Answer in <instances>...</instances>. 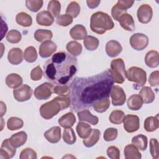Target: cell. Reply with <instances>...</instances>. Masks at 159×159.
<instances>
[{"label":"cell","instance_id":"cell-52","mask_svg":"<svg viewBox=\"0 0 159 159\" xmlns=\"http://www.w3.org/2000/svg\"><path fill=\"white\" fill-rule=\"evenodd\" d=\"M106 153L108 157L111 159H119L120 158V150L116 146L109 147Z\"/></svg>","mask_w":159,"mask_h":159},{"label":"cell","instance_id":"cell-13","mask_svg":"<svg viewBox=\"0 0 159 159\" xmlns=\"http://www.w3.org/2000/svg\"><path fill=\"white\" fill-rule=\"evenodd\" d=\"M139 21L142 24H147L150 22L153 16L152 7L148 4H143L139 6L137 12Z\"/></svg>","mask_w":159,"mask_h":159},{"label":"cell","instance_id":"cell-31","mask_svg":"<svg viewBox=\"0 0 159 159\" xmlns=\"http://www.w3.org/2000/svg\"><path fill=\"white\" fill-rule=\"evenodd\" d=\"M139 95L141 96L143 102L145 104L152 102L155 98L154 92L149 86H143L139 92Z\"/></svg>","mask_w":159,"mask_h":159},{"label":"cell","instance_id":"cell-15","mask_svg":"<svg viewBox=\"0 0 159 159\" xmlns=\"http://www.w3.org/2000/svg\"><path fill=\"white\" fill-rule=\"evenodd\" d=\"M57 46L53 41H45L39 47V55L42 58H48L57 50Z\"/></svg>","mask_w":159,"mask_h":159},{"label":"cell","instance_id":"cell-46","mask_svg":"<svg viewBox=\"0 0 159 159\" xmlns=\"http://www.w3.org/2000/svg\"><path fill=\"white\" fill-rule=\"evenodd\" d=\"M43 1L42 0H27L25 1V6L28 9L33 12H36L41 9L43 6Z\"/></svg>","mask_w":159,"mask_h":159},{"label":"cell","instance_id":"cell-17","mask_svg":"<svg viewBox=\"0 0 159 159\" xmlns=\"http://www.w3.org/2000/svg\"><path fill=\"white\" fill-rule=\"evenodd\" d=\"M44 137L47 141L52 143H58L61 139V129L58 126H54L44 133Z\"/></svg>","mask_w":159,"mask_h":159},{"label":"cell","instance_id":"cell-50","mask_svg":"<svg viewBox=\"0 0 159 159\" xmlns=\"http://www.w3.org/2000/svg\"><path fill=\"white\" fill-rule=\"evenodd\" d=\"M150 152L153 158L157 159L159 157L158 142L156 139H151L150 140Z\"/></svg>","mask_w":159,"mask_h":159},{"label":"cell","instance_id":"cell-53","mask_svg":"<svg viewBox=\"0 0 159 159\" xmlns=\"http://www.w3.org/2000/svg\"><path fill=\"white\" fill-rule=\"evenodd\" d=\"M43 75V71L40 66L34 68L30 72V78L33 81H39L41 80Z\"/></svg>","mask_w":159,"mask_h":159},{"label":"cell","instance_id":"cell-16","mask_svg":"<svg viewBox=\"0 0 159 159\" xmlns=\"http://www.w3.org/2000/svg\"><path fill=\"white\" fill-rule=\"evenodd\" d=\"M106 52L109 57H116L122 50V47L120 43L114 40H109L106 44Z\"/></svg>","mask_w":159,"mask_h":159},{"label":"cell","instance_id":"cell-4","mask_svg":"<svg viewBox=\"0 0 159 159\" xmlns=\"http://www.w3.org/2000/svg\"><path fill=\"white\" fill-rule=\"evenodd\" d=\"M114 24L107 13L98 11L93 13L90 19V28L92 32L102 35L114 28Z\"/></svg>","mask_w":159,"mask_h":159},{"label":"cell","instance_id":"cell-2","mask_svg":"<svg viewBox=\"0 0 159 159\" xmlns=\"http://www.w3.org/2000/svg\"><path fill=\"white\" fill-rule=\"evenodd\" d=\"M77 70L76 58L66 52L55 53L43 65L44 77L56 85L66 84Z\"/></svg>","mask_w":159,"mask_h":159},{"label":"cell","instance_id":"cell-5","mask_svg":"<svg viewBox=\"0 0 159 159\" xmlns=\"http://www.w3.org/2000/svg\"><path fill=\"white\" fill-rule=\"evenodd\" d=\"M125 78L129 81L134 82V88L138 89L143 86L147 81L146 71L141 68L137 66H132L129 68L125 73Z\"/></svg>","mask_w":159,"mask_h":159},{"label":"cell","instance_id":"cell-35","mask_svg":"<svg viewBox=\"0 0 159 159\" xmlns=\"http://www.w3.org/2000/svg\"><path fill=\"white\" fill-rule=\"evenodd\" d=\"M35 39L39 42H43L47 40H50L53 37L52 32L47 29H37L34 33Z\"/></svg>","mask_w":159,"mask_h":159},{"label":"cell","instance_id":"cell-51","mask_svg":"<svg viewBox=\"0 0 159 159\" xmlns=\"http://www.w3.org/2000/svg\"><path fill=\"white\" fill-rule=\"evenodd\" d=\"M54 93L59 96H69L70 88L67 84L56 85L54 87Z\"/></svg>","mask_w":159,"mask_h":159},{"label":"cell","instance_id":"cell-41","mask_svg":"<svg viewBox=\"0 0 159 159\" xmlns=\"http://www.w3.org/2000/svg\"><path fill=\"white\" fill-rule=\"evenodd\" d=\"M62 137L63 141L69 145H72L76 141V137L75 132L73 129H71V127L65 128Z\"/></svg>","mask_w":159,"mask_h":159},{"label":"cell","instance_id":"cell-28","mask_svg":"<svg viewBox=\"0 0 159 159\" xmlns=\"http://www.w3.org/2000/svg\"><path fill=\"white\" fill-rule=\"evenodd\" d=\"M22 78L17 73L9 74L6 78V84L10 88H17L22 85Z\"/></svg>","mask_w":159,"mask_h":159},{"label":"cell","instance_id":"cell-7","mask_svg":"<svg viewBox=\"0 0 159 159\" xmlns=\"http://www.w3.org/2000/svg\"><path fill=\"white\" fill-rule=\"evenodd\" d=\"M134 3V1L119 0L111 9V15L114 20L119 21L120 17L127 13V9L130 8Z\"/></svg>","mask_w":159,"mask_h":159},{"label":"cell","instance_id":"cell-34","mask_svg":"<svg viewBox=\"0 0 159 159\" xmlns=\"http://www.w3.org/2000/svg\"><path fill=\"white\" fill-rule=\"evenodd\" d=\"M16 22L23 27H30L32 24V17L26 12H21L18 13L16 17Z\"/></svg>","mask_w":159,"mask_h":159},{"label":"cell","instance_id":"cell-12","mask_svg":"<svg viewBox=\"0 0 159 159\" xmlns=\"http://www.w3.org/2000/svg\"><path fill=\"white\" fill-rule=\"evenodd\" d=\"M124 130L129 133H133L139 130L140 127V119L139 116L133 114L125 116L123 120Z\"/></svg>","mask_w":159,"mask_h":159},{"label":"cell","instance_id":"cell-22","mask_svg":"<svg viewBox=\"0 0 159 159\" xmlns=\"http://www.w3.org/2000/svg\"><path fill=\"white\" fill-rule=\"evenodd\" d=\"M120 26L125 30L134 31L135 30V22L132 16L127 13L123 14L119 20Z\"/></svg>","mask_w":159,"mask_h":159},{"label":"cell","instance_id":"cell-3","mask_svg":"<svg viewBox=\"0 0 159 159\" xmlns=\"http://www.w3.org/2000/svg\"><path fill=\"white\" fill-rule=\"evenodd\" d=\"M71 101L69 96H58L52 101L43 104L39 109L41 116L45 119H50L60 111L70 107Z\"/></svg>","mask_w":159,"mask_h":159},{"label":"cell","instance_id":"cell-11","mask_svg":"<svg viewBox=\"0 0 159 159\" xmlns=\"http://www.w3.org/2000/svg\"><path fill=\"white\" fill-rule=\"evenodd\" d=\"M13 95L15 99L19 102L27 101L32 97V89L27 84H22L13 90Z\"/></svg>","mask_w":159,"mask_h":159},{"label":"cell","instance_id":"cell-54","mask_svg":"<svg viewBox=\"0 0 159 159\" xmlns=\"http://www.w3.org/2000/svg\"><path fill=\"white\" fill-rule=\"evenodd\" d=\"M148 83L151 86L155 87L159 84V71L158 70L153 71L149 76Z\"/></svg>","mask_w":159,"mask_h":159},{"label":"cell","instance_id":"cell-47","mask_svg":"<svg viewBox=\"0 0 159 159\" xmlns=\"http://www.w3.org/2000/svg\"><path fill=\"white\" fill-rule=\"evenodd\" d=\"M117 134H118V131H117V129L113 128V127H110V128L107 129L104 131V135H103V138H104V140L106 142L112 141V140H114L115 139H116V138L117 137Z\"/></svg>","mask_w":159,"mask_h":159},{"label":"cell","instance_id":"cell-37","mask_svg":"<svg viewBox=\"0 0 159 159\" xmlns=\"http://www.w3.org/2000/svg\"><path fill=\"white\" fill-rule=\"evenodd\" d=\"M66 48L69 53L75 57L80 55L81 53L83 50L82 45L76 41L69 42L66 44Z\"/></svg>","mask_w":159,"mask_h":159},{"label":"cell","instance_id":"cell-45","mask_svg":"<svg viewBox=\"0 0 159 159\" xmlns=\"http://www.w3.org/2000/svg\"><path fill=\"white\" fill-rule=\"evenodd\" d=\"M22 39L21 33L15 29H12L9 31L6 35V39L7 42L11 43H17Z\"/></svg>","mask_w":159,"mask_h":159},{"label":"cell","instance_id":"cell-23","mask_svg":"<svg viewBox=\"0 0 159 159\" xmlns=\"http://www.w3.org/2000/svg\"><path fill=\"white\" fill-rule=\"evenodd\" d=\"M145 63L150 68H156L159 65V55L156 50L148 52L145 57Z\"/></svg>","mask_w":159,"mask_h":159},{"label":"cell","instance_id":"cell-25","mask_svg":"<svg viewBox=\"0 0 159 159\" xmlns=\"http://www.w3.org/2000/svg\"><path fill=\"white\" fill-rule=\"evenodd\" d=\"M9 139L11 144L15 148H18L22 146L26 142L27 135L24 131H20L14 134Z\"/></svg>","mask_w":159,"mask_h":159},{"label":"cell","instance_id":"cell-9","mask_svg":"<svg viewBox=\"0 0 159 159\" xmlns=\"http://www.w3.org/2000/svg\"><path fill=\"white\" fill-rule=\"evenodd\" d=\"M148 40V38L145 34L136 33L130 37V44L134 50L141 51L147 47Z\"/></svg>","mask_w":159,"mask_h":159},{"label":"cell","instance_id":"cell-14","mask_svg":"<svg viewBox=\"0 0 159 159\" xmlns=\"http://www.w3.org/2000/svg\"><path fill=\"white\" fill-rule=\"evenodd\" d=\"M16 152V148H15L11 143L9 139H5L1 147L0 150V158L9 159L12 158Z\"/></svg>","mask_w":159,"mask_h":159},{"label":"cell","instance_id":"cell-38","mask_svg":"<svg viewBox=\"0 0 159 159\" xmlns=\"http://www.w3.org/2000/svg\"><path fill=\"white\" fill-rule=\"evenodd\" d=\"M110 106V100L109 98H106L99 100L98 101L95 102L93 105V107L95 111L99 113H102L107 111V109Z\"/></svg>","mask_w":159,"mask_h":159},{"label":"cell","instance_id":"cell-49","mask_svg":"<svg viewBox=\"0 0 159 159\" xmlns=\"http://www.w3.org/2000/svg\"><path fill=\"white\" fill-rule=\"evenodd\" d=\"M19 158L20 159H36L37 158V155L31 148H25L21 151Z\"/></svg>","mask_w":159,"mask_h":159},{"label":"cell","instance_id":"cell-55","mask_svg":"<svg viewBox=\"0 0 159 159\" xmlns=\"http://www.w3.org/2000/svg\"><path fill=\"white\" fill-rule=\"evenodd\" d=\"M101 1L99 0H88L86 1L87 5L90 9H94L97 7L100 4Z\"/></svg>","mask_w":159,"mask_h":159},{"label":"cell","instance_id":"cell-36","mask_svg":"<svg viewBox=\"0 0 159 159\" xmlns=\"http://www.w3.org/2000/svg\"><path fill=\"white\" fill-rule=\"evenodd\" d=\"M83 44L84 47L89 51H94L96 50L99 46V40L93 36L87 35L83 40Z\"/></svg>","mask_w":159,"mask_h":159},{"label":"cell","instance_id":"cell-27","mask_svg":"<svg viewBox=\"0 0 159 159\" xmlns=\"http://www.w3.org/2000/svg\"><path fill=\"white\" fill-rule=\"evenodd\" d=\"M124 154L126 159H140L142 158L140 152L133 144H128L124 147Z\"/></svg>","mask_w":159,"mask_h":159},{"label":"cell","instance_id":"cell-43","mask_svg":"<svg viewBox=\"0 0 159 159\" xmlns=\"http://www.w3.org/2000/svg\"><path fill=\"white\" fill-rule=\"evenodd\" d=\"M24 57L25 60L29 63L35 61L37 59V52L36 49L32 46L27 47L24 53Z\"/></svg>","mask_w":159,"mask_h":159},{"label":"cell","instance_id":"cell-33","mask_svg":"<svg viewBox=\"0 0 159 159\" xmlns=\"http://www.w3.org/2000/svg\"><path fill=\"white\" fill-rule=\"evenodd\" d=\"M132 143L139 150L144 151L147 148L148 139L147 136L143 134H139L132 137Z\"/></svg>","mask_w":159,"mask_h":159},{"label":"cell","instance_id":"cell-18","mask_svg":"<svg viewBox=\"0 0 159 159\" xmlns=\"http://www.w3.org/2000/svg\"><path fill=\"white\" fill-rule=\"evenodd\" d=\"M23 52L19 48H13L8 52L7 59L9 62L14 65H17L23 61Z\"/></svg>","mask_w":159,"mask_h":159},{"label":"cell","instance_id":"cell-44","mask_svg":"<svg viewBox=\"0 0 159 159\" xmlns=\"http://www.w3.org/2000/svg\"><path fill=\"white\" fill-rule=\"evenodd\" d=\"M80 6L76 1L71 2L67 6L66 14L70 15L73 18L76 17L80 12Z\"/></svg>","mask_w":159,"mask_h":159},{"label":"cell","instance_id":"cell-26","mask_svg":"<svg viewBox=\"0 0 159 159\" xmlns=\"http://www.w3.org/2000/svg\"><path fill=\"white\" fill-rule=\"evenodd\" d=\"M75 122L76 117L75 114L71 112L63 115L58 120V122L60 125L63 128H69L73 127Z\"/></svg>","mask_w":159,"mask_h":159},{"label":"cell","instance_id":"cell-48","mask_svg":"<svg viewBox=\"0 0 159 159\" xmlns=\"http://www.w3.org/2000/svg\"><path fill=\"white\" fill-rule=\"evenodd\" d=\"M56 22L58 25L62 27L68 26L73 22V17L68 14H62L57 17Z\"/></svg>","mask_w":159,"mask_h":159},{"label":"cell","instance_id":"cell-40","mask_svg":"<svg viewBox=\"0 0 159 159\" xmlns=\"http://www.w3.org/2000/svg\"><path fill=\"white\" fill-rule=\"evenodd\" d=\"M47 10L53 17H58L61 10L60 2L57 0L50 1L48 3Z\"/></svg>","mask_w":159,"mask_h":159},{"label":"cell","instance_id":"cell-6","mask_svg":"<svg viewBox=\"0 0 159 159\" xmlns=\"http://www.w3.org/2000/svg\"><path fill=\"white\" fill-rule=\"evenodd\" d=\"M111 71L114 83L122 84L125 79V67L124 60L120 58H116L112 60L111 63Z\"/></svg>","mask_w":159,"mask_h":159},{"label":"cell","instance_id":"cell-8","mask_svg":"<svg viewBox=\"0 0 159 159\" xmlns=\"http://www.w3.org/2000/svg\"><path fill=\"white\" fill-rule=\"evenodd\" d=\"M54 87L50 83H43L35 89L34 95L39 100L48 99L54 93Z\"/></svg>","mask_w":159,"mask_h":159},{"label":"cell","instance_id":"cell-32","mask_svg":"<svg viewBox=\"0 0 159 159\" xmlns=\"http://www.w3.org/2000/svg\"><path fill=\"white\" fill-rule=\"evenodd\" d=\"M76 129L79 137L83 139H86L90 135L92 130L89 124L82 121H80L78 123Z\"/></svg>","mask_w":159,"mask_h":159},{"label":"cell","instance_id":"cell-19","mask_svg":"<svg viewBox=\"0 0 159 159\" xmlns=\"http://www.w3.org/2000/svg\"><path fill=\"white\" fill-rule=\"evenodd\" d=\"M53 18L48 11H42L37 14L36 20L40 25L50 26L54 22Z\"/></svg>","mask_w":159,"mask_h":159},{"label":"cell","instance_id":"cell-1","mask_svg":"<svg viewBox=\"0 0 159 159\" xmlns=\"http://www.w3.org/2000/svg\"><path fill=\"white\" fill-rule=\"evenodd\" d=\"M114 81L110 69L89 77H75L70 84L71 110L78 112L109 98Z\"/></svg>","mask_w":159,"mask_h":159},{"label":"cell","instance_id":"cell-39","mask_svg":"<svg viewBox=\"0 0 159 159\" xmlns=\"http://www.w3.org/2000/svg\"><path fill=\"white\" fill-rule=\"evenodd\" d=\"M24 125V121L20 118L11 117L7 121V127L10 130H16L21 129Z\"/></svg>","mask_w":159,"mask_h":159},{"label":"cell","instance_id":"cell-21","mask_svg":"<svg viewBox=\"0 0 159 159\" xmlns=\"http://www.w3.org/2000/svg\"><path fill=\"white\" fill-rule=\"evenodd\" d=\"M70 35L73 39L80 40L84 39L87 36V31L83 25L76 24L71 29Z\"/></svg>","mask_w":159,"mask_h":159},{"label":"cell","instance_id":"cell-10","mask_svg":"<svg viewBox=\"0 0 159 159\" xmlns=\"http://www.w3.org/2000/svg\"><path fill=\"white\" fill-rule=\"evenodd\" d=\"M110 95L112 104L114 106H122L126 100V94L124 89L118 85H113L111 88Z\"/></svg>","mask_w":159,"mask_h":159},{"label":"cell","instance_id":"cell-30","mask_svg":"<svg viewBox=\"0 0 159 159\" xmlns=\"http://www.w3.org/2000/svg\"><path fill=\"white\" fill-rule=\"evenodd\" d=\"M143 127L147 132H151L156 130L159 127L158 115L156 116H149L147 117L144 121Z\"/></svg>","mask_w":159,"mask_h":159},{"label":"cell","instance_id":"cell-20","mask_svg":"<svg viewBox=\"0 0 159 159\" xmlns=\"http://www.w3.org/2000/svg\"><path fill=\"white\" fill-rule=\"evenodd\" d=\"M77 116L80 121H86L89 124L95 125L99 122V119L97 116L93 115L88 109H83L77 112Z\"/></svg>","mask_w":159,"mask_h":159},{"label":"cell","instance_id":"cell-29","mask_svg":"<svg viewBox=\"0 0 159 159\" xmlns=\"http://www.w3.org/2000/svg\"><path fill=\"white\" fill-rule=\"evenodd\" d=\"M101 136V132L97 129H92L90 135L86 138L84 139L83 143L86 147H91L96 145L99 141Z\"/></svg>","mask_w":159,"mask_h":159},{"label":"cell","instance_id":"cell-24","mask_svg":"<svg viewBox=\"0 0 159 159\" xmlns=\"http://www.w3.org/2000/svg\"><path fill=\"white\" fill-rule=\"evenodd\" d=\"M143 104L142 98L139 94H132L127 99V105L129 109L132 111L139 110Z\"/></svg>","mask_w":159,"mask_h":159},{"label":"cell","instance_id":"cell-56","mask_svg":"<svg viewBox=\"0 0 159 159\" xmlns=\"http://www.w3.org/2000/svg\"><path fill=\"white\" fill-rule=\"evenodd\" d=\"M0 103H1V116L2 117L4 116V114L6 112V104L2 101H1Z\"/></svg>","mask_w":159,"mask_h":159},{"label":"cell","instance_id":"cell-42","mask_svg":"<svg viewBox=\"0 0 159 159\" xmlns=\"http://www.w3.org/2000/svg\"><path fill=\"white\" fill-rule=\"evenodd\" d=\"M125 117V113L120 110L113 111L109 117V121L114 124H120L123 122Z\"/></svg>","mask_w":159,"mask_h":159}]
</instances>
